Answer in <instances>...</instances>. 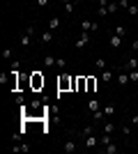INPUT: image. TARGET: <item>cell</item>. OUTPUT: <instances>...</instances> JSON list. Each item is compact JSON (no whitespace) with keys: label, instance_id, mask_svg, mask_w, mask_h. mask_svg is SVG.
<instances>
[{"label":"cell","instance_id":"1","mask_svg":"<svg viewBox=\"0 0 138 154\" xmlns=\"http://www.w3.org/2000/svg\"><path fill=\"white\" fill-rule=\"evenodd\" d=\"M30 85H32V90H41V88H44V76H41L39 71H32V74H30Z\"/></svg>","mask_w":138,"mask_h":154},{"label":"cell","instance_id":"2","mask_svg":"<svg viewBox=\"0 0 138 154\" xmlns=\"http://www.w3.org/2000/svg\"><path fill=\"white\" fill-rule=\"evenodd\" d=\"M69 88H74V78H69V76H62L58 78V90L60 92H65V90H69Z\"/></svg>","mask_w":138,"mask_h":154},{"label":"cell","instance_id":"3","mask_svg":"<svg viewBox=\"0 0 138 154\" xmlns=\"http://www.w3.org/2000/svg\"><path fill=\"white\" fill-rule=\"evenodd\" d=\"M72 90L87 92V76H78V78H74V88H72Z\"/></svg>","mask_w":138,"mask_h":154},{"label":"cell","instance_id":"4","mask_svg":"<svg viewBox=\"0 0 138 154\" xmlns=\"http://www.w3.org/2000/svg\"><path fill=\"white\" fill-rule=\"evenodd\" d=\"M87 44H90V32H85V30H83V32H81V37L76 39V48L81 51V48H85Z\"/></svg>","mask_w":138,"mask_h":154},{"label":"cell","instance_id":"5","mask_svg":"<svg viewBox=\"0 0 138 154\" xmlns=\"http://www.w3.org/2000/svg\"><path fill=\"white\" fill-rule=\"evenodd\" d=\"M81 28H83L85 32H90V30H99V26H97V23H92V21H87V19H83V21H81Z\"/></svg>","mask_w":138,"mask_h":154},{"label":"cell","instance_id":"6","mask_svg":"<svg viewBox=\"0 0 138 154\" xmlns=\"http://www.w3.org/2000/svg\"><path fill=\"white\" fill-rule=\"evenodd\" d=\"M62 149H65L67 154H72V152H76V140H74V138H69V140H67L65 145H62Z\"/></svg>","mask_w":138,"mask_h":154},{"label":"cell","instance_id":"7","mask_svg":"<svg viewBox=\"0 0 138 154\" xmlns=\"http://www.w3.org/2000/svg\"><path fill=\"white\" fill-rule=\"evenodd\" d=\"M118 83H120V85H129V83H131L129 71H122V74H118Z\"/></svg>","mask_w":138,"mask_h":154},{"label":"cell","instance_id":"8","mask_svg":"<svg viewBox=\"0 0 138 154\" xmlns=\"http://www.w3.org/2000/svg\"><path fill=\"white\" fill-rule=\"evenodd\" d=\"M131 69H138V58H129V62L124 64V71H131Z\"/></svg>","mask_w":138,"mask_h":154},{"label":"cell","instance_id":"9","mask_svg":"<svg viewBox=\"0 0 138 154\" xmlns=\"http://www.w3.org/2000/svg\"><path fill=\"white\" fill-rule=\"evenodd\" d=\"M85 145H87V147H94V145H99V138H97L94 134H92V136H85Z\"/></svg>","mask_w":138,"mask_h":154},{"label":"cell","instance_id":"10","mask_svg":"<svg viewBox=\"0 0 138 154\" xmlns=\"http://www.w3.org/2000/svg\"><path fill=\"white\" fill-rule=\"evenodd\" d=\"M55 62H58V58H53V55H44V67H55Z\"/></svg>","mask_w":138,"mask_h":154},{"label":"cell","instance_id":"11","mask_svg":"<svg viewBox=\"0 0 138 154\" xmlns=\"http://www.w3.org/2000/svg\"><path fill=\"white\" fill-rule=\"evenodd\" d=\"M94 90H97V78L87 76V92H94Z\"/></svg>","mask_w":138,"mask_h":154},{"label":"cell","instance_id":"12","mask_svg":"<svg viewBox=\"0 0 138 154\" xmlns=\"http://www.w3.org/2000/svg\"><path fill=\"white\" fill-rule=\"evenodd\" d=\"M101 152H104V154H115V152H118V147H115V143H108V145H104Z\"/></svg>","mask_w":138,"mask_h":154},{"label":"cell","instance_id":"13","mask_svg":"<svg viewBox=\"0 0 138 154\" xmlns=\"http://www.w3.org/2000/svg\"><path fill=\"white\" fill-rule=\"evenodd\" d=\"M19 44H21V48H28V46H30V35H21Z\"/></svg>","mask_w":138,"mask_h":154},{"label":"cell","instance_id":"14","mask_svg":"<svg viewBox=\"0 0 138 154\" xmlns=\"http://www.w3.org/2000/svg\"><path fill=\"white\" fill-rule=\"evenodd\" d=\"M101 81H104V83H111V81H113V71L104 69V71H101Z\"/></svg>","mask_w":138,"mask_h":154},{"label":"cell","instance_id":"15","mask_svg":"<svg viewBox=\"0 0 138 154\" xmlns=\"http://www.w3.org/2000/svg\"><path fill=\"white\" fill-rule=\"evenodd\" d=\"M41 42H44V44H51V42H53V30H48V32H44V35H41Z\"/></svg>","mask_w":138,"mask_h":154},{"label":"cell","instance_id":"16","mask_svg":"<svg viewBox=\"0 0 138 154\" xmlns=\"http://www.w3.org/2000/svg\"><path fill=\"white\" fill-rule=\"evenodd\" d=\"M113 113H115V106H113V103H108V106H104V115H106V117H111Z\"/></svg>","mask_w":138,"mask_h":154},{"label":"cell","instance_id":"17","mask_svg":"<svg viewBox=\"0 0 138 154\" xmlns=\"http://www.w3.org/2000/svg\"><path fill=\"white\" fill-rule=\"evenodd\" d=\"M120 9V2H108V14H115Z\"/></svg>","mask_w":138,"mask_h":154},{"label":"cell","instance_id":"18","mask_svg":"<svg viewBox=\"0 0 138 154\" xmlns=\"http://www.w3.org/2000/svg\"><path fill=\"white\" fill-rule=\"evenodd\" d=\"M120 44H122V37H118V35H115V37H111V46H113V48H118Z\"/></svg>","mask_w":138,"mask_h":154},{"label":"cell","instance_id":"19","mask_svg":"<svg viewBox=\"0 0 138 154\" xmlns=\"http://www.w3.org/2000/svg\"><path fill=\"white\" fill-rule=\"evenodd\" d=\"M48 28H51V30H58L60 28V19H51L48 21Z\"/></svg>","mask_w":138,"mask_h":154},{"label":"cell","instance_id":"20","mask_svg":"<svg viewBox=\"0 0 138 154\" xmlns=\"http://www.w3.org/2000/svg\"><path fill=\"white\" fill-rule=\"evenodd\" d=\"M108 143H111V134H104L99 138V145H108Z\"/></svg>","mask_w":138,"mask_h":154},{"label":"cell","instance_id":"21","mask_svg":"<svg viewBox=\"0 0 138 154\" xmlns=\"http://www.w3.org/2000/svg\"><path fill=\"white\" fill-rule=\"evenodd\" d=\"M113 131H115V124L106 122V124H104V134H113Z\"/></svg>","mask_w":138,"mask_h":154},{"label":"cell","instance_id":"22","mask_svg":"<svg viewBox=\"0 0 138 154\" xmlns=\"http://www.w3.org/2000/svg\"><path fill=\"white\" fill-rule=\"evenodd\" d=\"M115 35H118V37H124V35H127V28L124 26H118V28H115Z\"/></svg>","mask_w":138,"mask_h":154},{"label":"cell","instance_id":"23","mask_svg":"<svg viewBox=\"0 0 138 154\" xmlns=\"http://www.w3.org/2000/svg\"><path fill=\"white\" fill-rule=\"evenodd\" d=\"M90 110H92V113H94V110H101V106H99L97 99H92V101H90Z\"/></svg>","mask_w":138,"mask_h":154},{"label":"cell","instance_id":"24","mask_svg":"<svg viewBox=\"0 0 138 154\" xmlns=\"http://www.w3.org/2000/svg\"><path fill=\"white\" fill-rule=\"evenodd\" d=\"M55 67H58V69H67V60H65V58H58Z\"/></svg>","mask_w":138,"mask_h":154},{"label":"cell","instance_id":"25","mask_svg":"<svg viewBox=\"0 0 138 154\" xmlns=\"http://www.w3.org/2000/svg\"><path fill=\"white\" fill-rule=\"evenodd\" d=\"M97 69H99V71L106 69V60H104V58H97Z\"/></svg>","mask_w":138,"mask_h":154},{"label":"cell","instance_id":"26","mask_svg":"<svg viewBox=\"0 0 138 154\" xmlns=\"http://www.w3.org/2000/svg\"><path fill=\"white\" fill-rule=\"evenodd\" d=\"M129 78H131V83H138V69H131V71H129Z\"/></svg>","mask_w":138,"mask_h":154},{"label":"cell","instance_id":"27","mask_svg":"<svg viewBox=\"0 0 138 154\" xmlns=\"http://www.w3.org/2000/svg\"><path fill=\"white\" fill-rule=\"evenodd\" d=\"M94 134V127H92V124H87L85 129H83V136H92Z\"/></svg>","mask_w":138,"mask_h":154},{"label":"cell","instance_id":"28","mask_svg":"<svg viewBox=\"0 0 138 154\" xmlns=\"http://www.w3.org/2000/svg\"><path fill=\"white\" fill-rule=\"evenodd\" d=\"M65 12L67 14H74V2H65Z\"/></svg>","mask_w":138,"mask_h":154},{"label":"cell","instance_id":"29","mask_svg":"<svg viewBox=\"0 0 138 154\" xmlns=\"http://www.w3.org/2000/svg\"><path fill=\"white\" fill-rule=\"evenodd\" d=\"M127 9H129V14H131V16H138V7H136V5H129Z\"/></svg>","mask_w":138,"mask_h":154},{"label":"cell","instance_id":"30","mask_svg":"<svg viewBox=\"0 0 138 154\" xmlns=\"http://www.w3.org/2000/svg\"><path fill=\"white\" fill-rule=\"evenodd\" d=\"M97 14H99V16H108V7H99Z\"/></svg>","mask_w":138,"mask_h":154},{"label":"cell","instance_id":"31","mask_svg":"<svg viewBox=\"0 0 138 154\" xmlns=\"http://www.w3.org/2000/svg\"><path fill=\"white\" fill-rule=\"evenodd\" d=\"M32 2H35V5H39V7H46V5H48V0H32Z\"/></svg>","mask_w":138,"mask_h":154},{"label":"cell","instance_id":"32","mask_svg":"<svg viewBox=\"0 0 138 154\" xmlns=\"http://www.w3.org/2000/svg\"><path fill=\"white\" fill-rule=\"evenodd\" d=\"M2 58L9 60V58H12V51H9V48H5V51H2Z\"/></svg>","mask_w":138,"mask_h":154},{"label":"cell","instance_id":"33","mask_svg":"<svg viewBox=\"0 0 138 154\" xmlns=\"http://www.w3.org/2000/svg\"><path fill=\"white\" fill-rule=\"evenodd\" d=\"M26 35H30V37H32V35H35V26H28V28H26Z\"/></svg>","mask_w":138,"mask_h":154},{"label":"cell","instance_id":"34","mask_svg":"<svg viewBox=\"0 0 138 154\" xmlns=\"http://www.w3.org/2000/svg\"><path fill=\"white\" fill-rule=\"evenodd\" d=\"M118 2H120V7H124V9H127V7H129V5H131L129 0H118Z\"/></svg>","mask_w":138,"mask_h":154},{"label":"cell","instance_id":"35","mask_svg":"<svg viewBox=\"0 0 138 154\" xmlns=\"http://www.w3.org/2000/svg\"><path fill=\"white\" fill-rule=\"evenodd\" d=\"M120 129H122V134H124L127 138H129V134H131V129H129V127H120Z\"/></svg>","mask_w":138,"mask_h":154},{"label":"cell","instance_id":"36","mask_svg":"<svg viewBox=\"0 0 138 154\" xmlns=\"http://www.w3.org/2000/svg\"><path fill=\"white\" fill-rule=\"evenodd\" d=\"M19 67H21V62H19V60H12V69H16V71H19Z\"/></svg>","mask_w":138,"mask_h":154},{"label":"cell","instance_id":"37","mask_svg":"<svg viewBox=\"0 0 138 154\" xmlns=\"http://www.w3.org/2000/svg\"><path fill=\"white\" fill-rule=\"evenodd\" d=\"M99 2V7H108V0H97Z\"/></svg>","mask_w":138,"mask_h":154},{"label":"cell","instance_id":"38","mask_svg":"<svg viewBox=\"0 0 138 154\" xmlns=\"http://www.w3.org/2000/svg\"><path fill=\"white\" fill-rule=\"evenodd\" d=\"M131 124H133V127H138V115H133V117H131Z\"/></svg>","mask_w":138,"mask_h":154},{"label":"cell","instance_id":"39","mask_svg":"<svg viewBox=\"0 0 138 154\" xmlns=\"http://www.w3.org/2000/svg\"><path fill=\"white\" fill-rule=\"evenodd\" d=\"M131 48H133V51H138V39H133V44H131Z\"/></svg>","mask_w":138,"mask_h":154},{"label":"cell","instance_id":"40","mask_svg":"<svg viewBox=\"0 0 138 154\" xmlns=\"http://www.w3.org/2000/svg\"><path fill=\"white\" fill-rule=\"evenodd\" d=\"M62 2H74V0H62Z\"/></svg>","mask_w":138,"mask_h":154}]
</instances>
